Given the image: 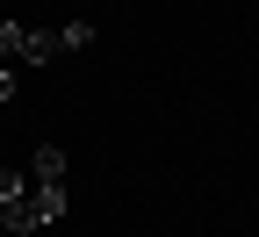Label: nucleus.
<instances>
[{
    "label": "nucleus",
    "instance_id": "nucleus-1",
    "mask_svg": "<svg viewBox=\"0 0 259 237\" xmlns=\"http://www.w3.org/2000/svg\"><path fill=\"white\" fill-rule=\"evenodd\" d=\"M94 43V22H65V29H22V22H0V65H58Z\"/></svg>",
    "mask_w": 259,
    "mask_h": 237
},
{
    "label": "nucleus",
    "instance_id": "nucleus-2",
    "mask_svg": "<svg viewBox=\"0 0 259 237\" xmlns=\"http://www.w3.org/2000/svg\"><path fill=\"white\" fill-rule=\"evenodd\" d=\"M65 209H72V194H65V187H36V180H29V187L15 194V209H8V237L44 230V223H58Z\"/></svg>",
    "mask_w": 259,
    "mask_h": 237
},
{
    "label": "nucleus",
    "instance_id": "nucleus-3",
    "mask_svg": "<svg viewBox=\"0 0 259 237\" xmlns=\"http://www.w3.org/2000/svg\"><path fill=\"white\" fill-rule=\"evenodd\" d=\"M29 180H36V187H65V151H58V144H36V158H29Z\"/></svg>",
    "mask_w": 259,
    "mask_h": 237
},
{
    "label": "nucleus",
    "instance_id": "nucleus-4",
    "mask_svg": "<svg viewBox=\"0 0 259 237\" xmlns=\"http://www.w3.org/2000/svg\"><path fill=\"white\" fill-rule=\"evenodd\" d=\"M8 101H15V72L0 65V108H8Z\"/></svg>",
    "mask_w": 259,
    "mask_h": 237
},
{
    "label": "nucleus",
    "instance_id": "nucleus-5",
    "mask_svg": "<svg viewBox=\"0 0 259 237\" xmlns=\"http://www.w3.org/2000/svg\"><path fill=\"white\" fill-rule=\"evenodd\" d=\"M0 237H8V216H0Z\"/></svg>",
    "mask_w": 259,
    "mask_h": 237
}]
</instances>
